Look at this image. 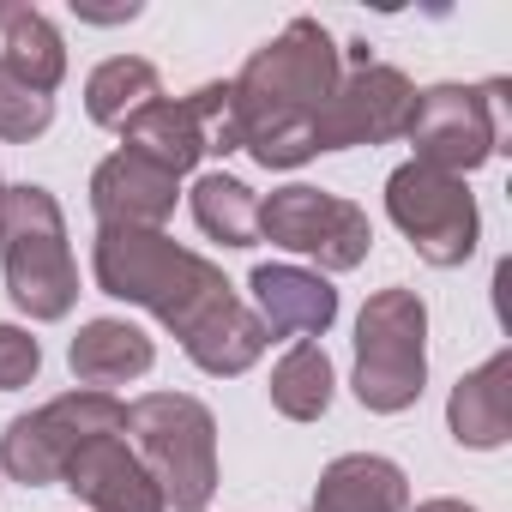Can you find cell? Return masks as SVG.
I'll return each mask as SVG.
<instances>
[{
    "label": "cell",
    "mask_w": 512,
    "mask_h": 512,
    "mask_svg": "<svg viewBox=\"0 0 512 512\" xmlns=\"http://www.w3.org/2000/svg\"><path fill=\"white\" fill-rule=\"evenodd\" d=\"M404 139L416 145L410 163H428L440 175H470L494 151H506V79L488 85H428L416 91Z\"/></svg>",
    "instance_id": "obj_7"
},
{
    "label": "cell",
    "mask_w": 512,
    "mask_h": 512,
    "mask_svg": "<svg viewBox=\"0 0 512 512\" xmlns=\"http://www.w3.org/2000/svg\"><path fill=\"white\" fill-rule=\"evenodd\" d=\"M91 211L97 229H163L175 217V175L133 151H109L91 169Z\"/></svg>",
    "instance_id": "obj_11"
},
{
    "label": "cell",
    "mask_w": 512,
    "mask_h": 512,
    "mask_svg": "<svg viewBox=\"0 0 512 512\" xmlns=\"http://www.w3.org/2000/svg\"><path fill=\"white\" fill-rule=\"evenodd\" d=\"M163 97V79H157V67L151 61H139V55H115V61H103L91 79H85V115L97 121V127H127L145 103H157Z\"/></svg>",
    "instance_id": "obj_18"
},
{
    "label": "cell",
    "mask_w": 512,
    "mask_h": 512,
    "mask_svg": "<svg viewBox=\"0 0 512 512\" xmlns=\"http://www.w3.org/2000/svg\"><path fill=\"white\" fill-rule=\"evenodd\" d=\"M247 290H253V314H260L266 338L314 344L338 320V290L308 266H253Z\"/></svg>",
    "instance_id": "obj_12"
},
{
    "label": "cell",
    "mask_w": 512,
    "mask_h": 512,
    "mask_svg": "<svg viewBox=\"0 0 512 512\" xmlns=\"http://www.w3.org/2000/svg\"><path fill=\"white\" fill-rule=\"evenodd\" d=\"M344 79V49L320 19H290L266 49L229 79V127L235 151L260 169H302L314 151V121Z\"/></svg>",
    "instance_id": "obj_1"
},
{
    "label": "cell",
    "mask_w": 512,
    "mask_h": 512,
    "mask_svg": "<svg viewBox=\"0 0 512 512\" xmlns=\"http://www.w3.org/2000/svg\"><path fill=\"white\" fill-rule=\"evenodd\" d=\"M49 121H55V97L31 91L19 73L0 67V139H7V145H31V139L49 133Z\"/></svg>",
    "instance_id": "obj_21"
},
{
    "label": "cell",
    "mask_w": 512,
    "mask_h": 512,
    "mask_svg": "<svg viewBox=\"0 0 512 512\" xmlns=\"http://www.w3.org/2000/svg\"><path fill=\"white\" fill-rule=\"evenodd\" d=\"M67 362H73V380H79V386L109 392V386H127V380L151 374L157 344H151L133 320H85L79 338L67 344Z\"/></svg>",
    "instance_id": "obj_15"
},
{
    "label": "cell",
    "mask_w": 512,
    "mask_h": 512,
    "mask_svg": "<svg viewBox=\"0 0 512 512\" xmlns=\"http://www.w3.org/2000/svg\"><path fill=\"white\" fill-rule=\"evenodd\" d=\"M61 482H67L91 512H169V506H163V488L151 482V470L139 464V452H133L121 434L91 440V446L67 464Z\"/></svg>",
    "instance_id": "obj_13"
},
{
    "label": "cell",
    "mask_w": 512,
    "mask_h": 512,
    "mask_svg": "<svg viewBox=\"0 0 512 512\" xmlns=\"http://www.w3.org/2000/svg\"><path fill=\"white\" fill-rule=\"evenodd\" d=\"M139 464L163 488V506L205 512L217 494V416L187 392H145L127 404V428Z\"/></svg>",
    "instance_id": "obj_4"
},
{
    "label": "cell",
    "mask_w": 512,
    "mask_h": 512,
    "mask_svg": "<svg viewBox=\"0 0 512 512\" xmlns=\"http://www.w3.org/2000/svg\"><path fill=\"white\" fill-rule=\"evenodd\" d=\"M121 428H127V404L115 392H91V386L61 392L43 410H25L7 422V434H0V470L25 488H49L67 476V464L91 440L121 434Z\"/></svg>",
    "instance_id": "obj_6"
},
{
    "label": "cell",
    "mask_w": 512,
    "mask_h": 512,
    "mask_svg": "<svg viewBox=\"0 0 512 512\" xmlns=\"http://www.w3.org/2000/svg\"><path fill=\"white\" fill-rule=\"evenodd\" d=\"M404 506H410V476L380 452L332 458L314 488V512H404Z\"/></svg>",
    "instance_id": "obj_16"
},
{
    "label": "cell",
    "mask_w": 512,
    "mask_h": 512,
    "mask_svg": "<svg viewBox=\"0 0 512 512\" xmlns=\"http://www.w3.org/2000/svg\"><path fill=\"white\" fill-rule=\"evenodd\" d=\"M260 241L302 253L320 272H356L374 247V223L356 199H338L326 187H278L260 205Z\"/></svg>",
    "instance_id": "obj_9"
},
{
    "label": "cell",
    "mask_w": 512,
    "mask_h": 512,
    "mask_svg": "<svg viewBox=\"0 0 512 512\" xmlns=\"http://www.w3.org/2000/svg\"><path fill=\"white\" fill-rule=\"evenodd\" d=\"M0 193H7V181H0Z\"/></svg>",
    "instance_id": "obj_26"
},
{
    "label": "cell",
    "mask_w": 512,
    "mask_h": 512,
    "mask_svg": "<svg viewBox=\"0 0 512 512\" xmlns=\"http://www.w3.org/2000/svg\"><path fill=\"white\" fill-rule=\"evenodd\" d=\"M386 217L404 229V241L422 253L428 266L452 272L464 266L476 241H482V217H476V199L458 175H440L428 163H398L386 175Z\"/></svg>",
    "instance_id": "obj_8"
},
{
    "label": "cell",
    "mask_w": 512,
    "mask_h": 512,
    "mask_svg": "<svg viewBox=\"0 0 512 512\" xmlns=\"http://www.w3.org/2000/svg\"><path fill=\"white\" fill-rule=\"evenodd\" d=\"M416 109V85L386 67V61H362L338 79V91L326 97L320 121H314V151H350V145H392L404 139Z\"/></svg>",
    "instance_id": "obj_10"
},
{
    "label": "cell",
    "mask_w": 512,
    "mask_h": 512,
    "mask_svg": "<svg viewBox=\"0 0 512 512\" xmlns=\"http://www.w3.org/2000/svg\"><path fill=\"white\" fill-rule=\"evenodd\" d=\"M91 272H97L103 296H115V302L145 308L151 320H163L181 338V350L211 320H223L241 302L235 284L205 260V253L169 241L163 229H97Z\"/></svg>",
    "instance_id": "obj_2"
},
{
    "label": "cell",
    "mask_w": 512,
    "mask_h": 512,
    "mask_svg": "<svg viewBox=\"0 0 512 512\" xmlns=\"http://www.w3.org/2000/svg\"><path fill=\"white\" fill-rule=\"evenodd\" d=\"M446 428L470 452H494L512 440V350H494L482 368H470L446 398Z\"/></svg>",
    "instance_id": "obj_14"
},
{
    "label": "cell",
    "mask_w": 512,
    "mask_h": 512,
    "mask_svg": "<svg viewBox=\"0 0 512 512\" xmlns=\"http://www.w3.org/2000/svg\"><path fill=\"white\" fill-rule=\"evenodd\" d=\"M73 13L85 25H121V19H139V0H127V7H85V0H73Z\"/></svg>",
    "instance_id": "obj_23"
},
{
    "label": "cell",
    "mask_w": 512,
    "mask_h": 512,
    "mask_svg": "<svg viewBox=\"0 0 512 512\" xmlns=\"http://www.w3.org/2000/svg\"><path fill=\"white\" fill-rule=\"evenodd\" d=\"M356 398L374 416H404L428 386V302L404 284L374 290L356 320Z\"/></svg>",
    "instance_id": "obj_5"
},
{
    "label": "cell",
    "mask_w": 512,
    "mask_h": 512,
    "mask_svg": "<svg viewBox=\"0 0 512 512\" xmlns=\"http://www.w3.org/2000/svg\"><path fill=\"white\" fill-rule=\"evenodd\" d=\"M37 368H43V344H37L25 326H0V392L31 386Z\"/></svg>",
    "instance_id": "obj_22"
},
{
    "label": "cell",
    "mask_w": 512,
    "mask_h": 512,
    "mask_svg": "<svg viewBox=\"0 0 512 512\" xmlns=\"http://www.w3.org/2000/svg\"><path fill=\"white\" fill-rule=\"evenodd\" d=\"M193 223L223 247H253L260 241V199L235 175H199L193 181Z\"/></svg>",
    "instance_id": "obj_20"
},
{
    "label": "cell",
    "mask_w": 512,
    "mask_h": 512,
    "mask_svg": "<svg viewBox=\"0 0 512 512\" xmlns=\"http://www.w3.org/2000/svg\"><path fill=\"white\" fill-rule=\"evenodd\" d=\"M410 512H476V506H464V500H422V506H410Z\"/></svg>",
    "instance_id": "obj_24"
},
{
    "label": "cell",
    "mask_w": 512,
    "mask_h": 512,
    "mask_svg": "<svg viewBox=\"0 0 512 512\" xmlns=\"http://www.w3.org/2000/svg\"><path fill=\"white\" fill-rule=\"evenodd\" d=\"M0 37H7V55H0V67L19 73L31 91L55 97V85L67 79V43H61L55 19L37 13V7H13L7 25H0Z\"/></svg>",
    "instance_id": "obj_17"
},
{
    "label": "cell",
    "mask_w": 512,
    "mask_h": 512,
    "mask_svg": "<svg viewBox=\"0 0 512 512\" xmlns=\"http://www.w3.org/2000/svg\"><path fill=\"white\" fill-rule=\"evenodd\" d=\"M332 356L320 344H290L284 362L272 368V410L290 416V422H320L332 410Z\"/></svg>",
    "instance_id": "obj_19"
},
{
    "label": "cell",
    "mask_w": 512,
    "mask_h": 512,
    "mask_svg": "<svg viewBox=\"0 0 512 512\" xmlns=\"http://www.w3.org/2000/svg\"><path fill=\"white\" fill-rule=\"evenodd\" d=\"M0 266H7V296L31 320H67L79 302V266L67 247L61 199L37 181L0 193Z\"/></svg>",
    "instance_id": "obj_3"
},
{
    "label": "cell",
    "mask_w": 512,
    "mask_h": 512,
    "mask_svg": "<svg viewBox=\"0 0 512 512\" xmlns=\"http://www.w3.org/2000/svg\"><path fill=\"white\" fill-rule=\"evenodd\" d=\"M7 13H13V7H7V0H0V25H7Z\"/></svg>",
    "instance_id": "obj_25"
}]
</instances>
